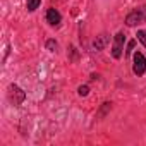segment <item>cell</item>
<instances>
[{"label":"cell","instance_id":"obj_1","mask_svg":"<svg viewBox=\"0 0 146 146\" xmlns=\"http://www.w3.org/2000/svg\"><path fill=\"white\" fill-rule=\"evenodd\" d=\"M144 21H146V5H143V7L132 11V12L125 17V24H127V26H136V24H141V23H144Z\"/></svg>","mask_w":146,"mask_h":146},{"label":"cell","instance_id":"obj_2","mask_svg":"<svg viewBox=\"0 0 146 146\" xmlns=\"http://www.w3.org/2000/svg\"><path fill=\"white\" fill-rule=\"evenodd\" d=\"M132 70H134V74L137 76H143L144 72H146V58L143 53L136 52L134 53V65H132Z\"/></svg>","mask_w":146,"mask_h":146},{"label":"cell","instance_id":"obj_3","mask_svg":"<svg viewBox=\"0 0 146 146\" xmlns=\"http://www.w3.org/2000/svg\"><path fill=\"white\" fill-rule=\"evenodd\" d=\"M124 41H125V35H124V33H119V35L115 36V43H113V48H112V55H113L115 58H120V57H122Z\"/></svg>","mask_w":146,"mask_h":146},{"label":"cell","instance_id":"obj_4","mask_svg":"<svg viewBox=\"0 0 146 146\" xmlns=\"http://www.w3.org/2000/svg\"><path fill=\"white\" fill-rule=\"evenodd\" d=\"M9 96H11V102L14 105H19L23 100H24V93L17 88V86H11L9 88Z\"/></svg>","mask_w":146,"mask_h":146},{"label":"cell","instance_id":"obj_5","mask_svg":"<svg viewBox=\"0 0 146 146\" xmlns=\"http://www.w3.org/2000/svg\"><path fill=\"white\" fill-rule=\"evenodd\" d=\"M46 21H48L52 26H57V24H60L62 16H60V12H58L57 9H48V12H46Z\"/></svg>","mask_w":146,"mask_h":146},{"label":"cell","instance_id":"obj_6","mask_svg":"<svg viewBox=\"0 0 146 146\" xmlns=\"http://www.w3.org/2000/svg\"><path fill=\"white\" fill-rule=\"evenodd\" d=\"M107 41H108V38H107V35H102V36H98L96 40H95V43H93V46L96 48V50H102L105 45H107Z\"/></svg>","mask_w":146,"mask_h":146},{"label":"cell","instance_id":"obj_7","mask_svg":"<svg viewBox=\"0 0 146 146\" xmlns=\"http://www.w3.org/2000/svg\"><path fill=\"white\" fill-rule=\"evenodd\" d=\"M40 4H41V0H28L26 7H28V11H29V12H33V11H36V9L40 7Z\"/></svg>","mask_w":146,"mask_h":146},{"label":"cell","instance_id":"obj_8","mask_svg":"<svg viewBox=\"0 0 146 146\" xmlns=\"http://www.w3.org/2000/svg\"><path fill=\"white\" fill-rule=\"evenodd\" d=\"M137 40L146 46V29H144V31H137Z\"/></svg>","mask_w":146,"mask_h":146},{"label":"cell","instance_id":"obj_9","mask_svg":"<svg viewBox=\"0 0 146 146\" xmlns=\"http://www.w3.org/2000/svg\"><path fill=\"white\" fill-rule=\"evenodd\" d=\"M46 48H48V50H52V52H53V50H55V48H57V43H55V41H53V40H50V41H48V43H46Z\"/></svg>","mask_w":146,"mask_h":146},{"label":"cell","instance_id":"obj_10","mask_svg":"<svg viewBox=\"0 0 146 146\" xmlns=\"http://www.w3.org/2000/svg\"><path fill=\"white\" fill-rule=\"evenodd\" d=\"M79 95H81V96H86V95H88V86H81V88H79Z\"/></svg>","mask_w":146,"mask_h":146},{"label":"cell","instance_id":"obj_11","mask_svg":"<svg viewBox=\"0 0 146 146\" xmlns=\"http://www.w3.org/2000/svg\"><path fill=\"white\" fill-rule=\"evenodd\" d=\"M134 48V41H129V45H127V55L131 53V50Z\"/></svg>","mask_w":146,"mask_h":146}]
</instances>
